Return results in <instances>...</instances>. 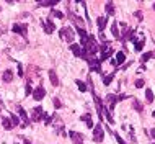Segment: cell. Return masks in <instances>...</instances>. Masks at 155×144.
Listing matches in <instances>:
<instances>
[{
	"instance_id": "cell-32",
	"label": "cell",
	"mask_w": 155,
	"mask_h": 144,
	"mask_svg": "<svg viewBox=\"0 0 155 144\" xmlns=\"http://www.w3.org/2000/svg\"><path fill=\"white\" fill-rule=\"evenodd\" d=\"M25 93H26V95H31V93H33V89H31V84H30V82L25 85Z\"/></svg>"
},
{
	"instance_id": "cell-24",
	"label": "cell",
	"mask_w": 155,
	"mask_h": 144,
	"mask_svg": "<svg viewBox=\"0 0 155 144\" xmlns=\"http://www.w3.org/2000/svg\"><path fill=\"white\" fill-rule=\"evenodd\" d=\"M144 43H145V39H141V41H136V51H142L144 49Z\"/></svg>"
},
{
	"instance_id": "cell-22",
	"label": "cell",
	"mask_w": 155,
	"mask_h": 144,
	"mask_svg": "<svg viewBox=\"0 0 155 144\" xmlns=\"http://www.w3.org/2000/svg\"><path fill=\"white\" fill-rule=\"evenodd\" d=\"M132 106H134V110H137V111H142V108H144L139 100H132Z\"/></svg>"
},
{
	"instance_id": "cell-35",
	"label": "cell",
	"mask_w": 155,
	"mask_h": 144,
	"mask_svg": "<svg viewBox=\"0 0 155 144\" xmlns=\"http://www.w3.org/2000/svg\"><path fill=\"white\" fill-rule=\"evenodd\" d=\"M116 141H118V143H119V144H126V143H124V141H123V137H119V136H118V134H116Z\"/></svg>"
},
{
	"instance_id": "cell-9",
	"label": "cell",
	"mask_w": 155,
	"mask_h": 144,
	"mask_svg": "<svg viewBox=\"0 0 155 144\" xmlns=\"http://www.w3.org/2000/svg\"><path fill=\"white\" fill-rule=\"evenodd\" d=\"M126 61V54L123 51L116 52V56H114V61H113V65H121Z\"/></svg>"
},
{
	"instance_id": "cell-39",
	"label": "cell",
	"mask_w": 155,
	"mask_h": 144,
	"mask_svg": "<svg viewBox=\"0 0 155 144\" xmlns=\"http://www.w3.org/2000/svg\"><path fill=\"white\" fill-rule=\"evenodd\" d=\"M154 10H155V3H154Z\"/></svg>"
},
{
	"instance_id": "cell-26",
	"label": "cell",
	"mask_w": 155,
	"mask_h": 144,
	"mask_svg": "<svg viewBox=\"0 0 155 144\" xmlns=\"http://www.w3.org/2000/svg\"><path fill=\"white\" fill-rule=\"evenodd\" d=\"M113 79H114V74H110V75H106V77H103V84H104V85H110Z\"/></svg>"
},
{
	"instance_id": "cell-37",
	"label": "cell",
	"mask_w": 155,
	"mask_h": 144,
	"mask_svg": "<svg viewBox=\"0 0 155 144\" xmlns=\"http://www.w3.org/2000/svg\"><path fill=\"white\" fill-rule=\"evenodd\" d=\"M152 136H154V137H155V131H152Z\"/></svg>"
},
{
	"instance_id": "cell-28",
	"label": "cell",
	"mask_w": 155,
	"mask_h": 144,
	"mask_svg": "<svg viewBox=\"0 0 155 144\" xmlns=\"http://www.w3.org/2000/svg\"><path fill=\"white\" fill-rule=\"evenodd\" d=\"M106 12L110 13V15H113V13H114V5H113L111 2H108V3H106Z\"/></svg>"
},
{
	"instance_id": "cell-7",
	"label": "cell",
	"mask_w": 155,
	"mask_h": 144,
	"mask_svg": "<svg viewBox=\"0 0 155 144\" xmlns=\"http://www.w3.org/2000/svg\"><path fill=\"white\" fill-rule=\"evenodd\" d=\"M116 102H118V95L110 93V95L106 97V103H108V110H110V111L114 110V105H116Z\"/></svg>"
},
{
	"instance_id": "cell-30",
	"label": "cell",
	"mask_w": 155,
	"mask_h": 144,
	"mask_svg": "<svg viewBox=\"0 0 155 144\" xmlns=\"http://www.w3.org/2000/svg\"><path fill=\"white\" fill-rule=\"evenodd\" d=\"M51 15H54L56 18H64V13H62V12H59V10H52Z\"/></svg>"
},
{
	"instance_id": "cell-15",
	"label": "cell",
	"mask_w": 155,
	"mask_h": 144,
	"mask_svg": "<svg viewBox=\"0 0 155 144\" xmlns=\"http://www.w3.org/2000/svg\"><path fill=\"white\" fill-rule=\"evenodd\" d=\"M80 120H82V121H85L88 128H93V121H91V116H90V113H85V115H82V118H80Z\"/></svg>"
},
{
	"instance_id": "cell-25",
	"label": "cell",
	"mask_w": 155,
	"mask_h": 144,
	"mask_svg": "<svg viewBox=\"0 0 155 144\" xmlns=\"http://www.w3.org/2000/svg\"><path fill=\"white\" fill-rule=\"evenodd\" d=\"M75 84H77V87H78V90L80 92H87V85H85L82 80H75Z\"/></svg>"
},
{
	"instance_id": "cell-12",
	"label": "cell",
	"mask_w": 155,
	"mask_h": 144,
	"mask_svg": "<svg viewBox=\"0 0 155 144\" xmlns=\"http://www.w3.org/2000/svg\"><path fill=\"white\" fill-rule=\"evenodd\" d=\"M69 136L72 137V141H74V143L75 144H82V134H80V133H75V131H70V133H69Z\"/></svg>"
},
{
	"instance_id": "cell-27",
	"label": "cell",
	"mask_w": 155,
	"mask_h": 144,
	"mask_svg": "<svg viewBox=\"0 0 155 144\" xmlns=\"http://www.w3.org/2000/svg\"><path fill=\"white\" fill-rule=\"evenodd\" d=\"M154 56H155L154 52H145L142 57H141V61H142V62H145V61H149V59H150V57H154Z\"/></svg>"
},
{
	"instance_id": "cell-18",
	"label": "cell",
	"mask_w": 155,
	"mask_h": 144,
	"mask_svg": "<svg viewBox=\"0 0 155 144\" xmlns=\"http://www.w3.org/2000/svg\"><path fill=\"white\" fill-rule=\"evenodd\" d=\"M2 79H3V82H12L13 80V72L12 71H5L3 75H2Z\"/></svg>"
},
{
	"instance_id": "cell-2",
	"label": "cell",
	"mask_w": 155,
	"mask_h": 144,
	"mask_svg": "<svg viewBox=\"0 0 155 144\" xmlns=\"http://www.w3.org/2000/svg\"><path fill=\"white\" fill-rule=\"evenodd\" d=\"M93 139H95L97 143H101V141L104 139V131H103V128H101L100 124L93 126Z\"/></svg>"
},
{
	"instance_id": "cell-4",
	"label": "cell",
	"mask_w": 155,
	"mask_h": 144,
	"mask_svg": "<svg viewBox=\"0 0 155 144\" xmlns=\"http://www.w3.org/2000/svg\"><path fill=\"white\" fill-rule=\"evenodd\" d=\"M12 30L15 33H18V34H21V36H26V30H28V26L23 25V23H13Z\"/></svg>"
},
{
	"instance_id": "cell-5",
	"label": "cell",
	"mask_w": 155,
	"mask_h": 144,
	"mask_svg": "<svg viewBox=\"0 0 155 144\" xmlns=\"http://www.w3.org/2000/svg\"><path fill=\"white\" fill-rule=\"evenodd\" d=\"M44 95H46V90H44V87H36L34 90H33V98L34 100H43L44 98Z\"/></svg>"
},
{
	"instance_id": "cell-33",
	"label": "cell",
	"mask_w": 155,
	"mask_h": 144,
	"mask_svg": "<svg viewBox=\"0 0 155 144\" xmlns=\"http://www.w3.org/2000/svg\"><path fill=\"white\" fill-rule=\"evenodd\" d=\"M52 102H54V106H56V108H60V106H62V103L59 102V98H52Z\"/></svg>"
},
{
	"instance_id": "cell-13",
	"label": "cell",
	"mask_w": 155,
	"mask_h": 144,
	"mask_svg": "<svg viewBox=\"0 0 155 144\" xmlns=\"http://www.w3.org/2000/svg\"><path fill=\"white\" fill-rule=\"evenodd\" d=\"M97 21H98V30H100V33H103V31H104V28H106V23H108V18H104V17H100Z\"/></svg>"
},
{
	"instance_id": "cell-21",
	"label": "cell",
	"mask_w": 155,
	"mask_h": 144,
	"mask_svg": "<svg viewBox=\"0 0 155 144\" xmlns=\"http://www.w3.org/2000/svg\"><path fill=\"white\" fill-rule=\"evenodd\" d=\"M145 100H147L149 103L154 102V92L150 90V89H145Z\"/></svg>"
},
{
	"instance_id": "cell-38",
	"label": "cell",
	"mask_w": 155,
	"mask_h": 144,
	"mask_svg": "<svg viewBox=\"0 0 155 144\" xmlns=\"http://www.w3.org/2000/svg\"><path fill=\"white\" fill-rule=\"evenodd\" d=\"M152 115H154V116H155V110H154V113H152Z\"/></svg>"
},
{
	"instance_id": "cell-3",
	"label": "cell",
	"mask_w": 155,
	"mask_h": 144,
	"mask_svg": "<svg viewBox=\"0 0 155 144\" xmlns=\"http://www.w3.org/2000/svg\"><path fill=\"white\" fill-rule=\"evenodd\" d=\"M44 118V111L41 106H36V108H33V115H31V121L34 123H38L39 120H43Z\"/></svg>"
},
{
	"instance_id": "cell-1",
	"label": "cell",
	"mask_w": 155,
	"mask_h": 144,
	"mask_svg": "<svg viewBox=\"0 0 155 144\" xmlns=\"http://www.w3.org/2000/svg\"><path fill=\"white\" fill-rule=\"evenodd\" d=\"M60 38L62 39H65L67 43H72L74 41V38H75V34H74V31H72V28H62L60 30Z\"/></svg>"
},
{
	"instance_id": "cell-11",
	"label": "cell",
	"mask_w": 155,
	"mask_h": 144,
	"mask_svg": "<svg viewBox=\"0 0 155 144\" xmlns=\"http://www.w3.org/2000/svg\"><path fill=\"white\" fill-rule=\"evenodd\" d=\"M95 103H97V110H98V116H100V120H103V103H101V98L97 97L95 95Z\"/></svg>"
},
{
	"instance_id": "cell-19",
	"label": "cell",
	"mask_w": 155,
	"mask_h": 144,
	"mask_svg": "<svg viewBox=\"0 0 155 144\" xmlns=\"http://www.w3.org/2000/svg\"><path fill=\"white\" fill-rule=\"evenodd\" d=\"M2 123H3V128H5L7 131H10L13 128V124H12V121H10V118H3L2 120Z\"/></svg>"
},
{
	"instance_id": "cell-23",
	"label": "cell",
	"mask_w": 155,
	"mask_h": 144,
	"mask_svg": "<svg viewBox=\"0 0 155 144\" xmlns=\"http://www.w3.org/2000/svg\"><path fill=\"white\" fill-rule=\"evenodd\" d=\"M111 33H113V36H114V38H119V30H118V23H114V25L111 26Z\"/></svg>"
},
{
	"instance_id": "cell-14",
	"label": "cell",
	"mask_w": 155,
	"mask_h": 144,
	"mask_svg": "<svg viewBox=\"0 0 155 144\" xmlns=\"http://www.w3.org/2000/svg\"><path fill=\"white\" fill-rule=\"evenodd\" d=\"M49 80H51V84L54 85V87H57L59 85V79H57V74H56V72L52 71H49Z\"/></svg>"
},
{
	"instance_id": "cell-6",
	"label": "cell",
	"mask_w": 155,
	"mask_h": 144,
	"mask_svg": "<svg viewBox=\"0 0 155 144\" xmlns=\"http://www.w3.org/2000/svg\"><path fill=\"white\" fill-rule=\"evenodd\" d=\"M41 23H43V26H44V30H46V33H47V34H52V33H54V30H56V25L52 23L51 20H43Z\"/></svg>"
},
{
	"instance_id": "cell-17",
	"label": "cell",
	"mask_w": 155,
	"mask_h": 144,
	"mask_svg": "<svg viewBox=\"0 0 155 144\" xmlns=\"http://www.w3.org/2000/svg\"><path fill=\"white\" fill-rule=\"evenodd\" d=\"M18 113H20V116L23 118V121H25V128H26V126H28V124H30V118L26 116V111L23 110V108H21V106H18Z\"/></svg>"
},
{
	"instance_id": "cell-36",
	"label": "cell",
	"mask_w": 155,
	"mask_h": 144,
	"mask_svg": "<svg viewBox=\"0 0 155 144\" xmlns=\"http://www.w3.org/2000/svg\"><path fill=\"white\" fill-rule=\"evenodd\" d=\"M136 17L137 18H142V12H136Z\"/></svg>"
},
{
	"instance_id": "cell-16",
	"label": "cell",
	"mask_w": 155,
	"mask_h": 144,
	"mask_svg": "<svg viewBox=\"0 0 155 144\" xmlns=\"http://www.w3.org/2000/svg\"><path fill=\"white\" fill-rule=\"evenodd\" d=\"M70 51L74 52V56L80 57V54H82V46H80V44H72L70 46Z\"/></svg>"
},
{
	"instance_id": "cell-8",
	"label": "cell",
	"mask_w": 155,
	"mask_h": 144,
	"mask_svg": "<svg viewBox=\"0 0 155 144\" xmlns=\"http://www.w3.org/2000/svg\"><path fill=\"white\" fill-rule=\"evenodd\" d=\"M100 59H95V57H91V59H88V65L91 67V71H97L98 74L101 72V67H100Z\"/></svg>"
},
{
	"instance_id": "cell-34",
	"label": "cell",
	"mask_w": 155,
	"mask_h": 144,
	"mask_svg": "<svg viewBox=\"0 0 155 144\" xmlns=\"http://www.w3.org/2000/svg\"><path fill=\"white\" fill-rule=\"evenodd\" d=\"M18 75L23 77V67H21V64H18Z\"/></svg>"
},
{
	"instance_id": "cell-10",
	"label": "cell",
	"mask_w": 155,
	"mask_h": 144,
	"mask_svg": "<svg viewBox=\"0 0 155 144\" xmlns=\"http://www.w3.org/2000/svg\"><path fill=\"white\" fill-rule=\"evenodd\" d=\"M111 54H113V48H110V46H103V48H101V59H100V61H106Z\"/></svg>"
},
{
	"instance_id": "cell-31",
	"label": "cell",
	"mask_w": 155,
	"mask_h": 144,
	"mask_svg": "<svg viewBox=\"0 0 155 144\" xmlns=\"http://www.w3.org/2000/svg\"><path fill=\"white\" fill-rule=\"evenodd\" d=\"M137 87V89H142L144 85H145V82H144V79H137L136 80V84H134Z\"/></svg>"
},
{
	"instance_id": "cell-29",
	"label": "cell",
	"mask_w": 155,
	"mask_h": 144,
	"mask_svg": "<svg viewBox=\"0 0 155 144\" xmlns=\"http://www.w3.org/2000/svg\"><path fill=\"white\" fill-rule=\"evenodd\" d=\"M10 121H12L13 128H15V126L18 124V121H20V120H18V116H16V115H13V113H12V115H10Z\"/></svg>"
},
{
	"instance_id": "cell-20",
	"label": "cell",
	"mask_w": 155,
	"mask_h": 144,
	"mask_svg": "<svg viewBox=\"0 0 155 144\" xmlns=\"http://www.w3.org/2000/svg\"><path fill=\"white\" fill-rule=\"evenodd\" d=\"M56 3H57V0H46V2H39L38 3V7H54L56 5Z\"/></svg>"
}]
</instances>
